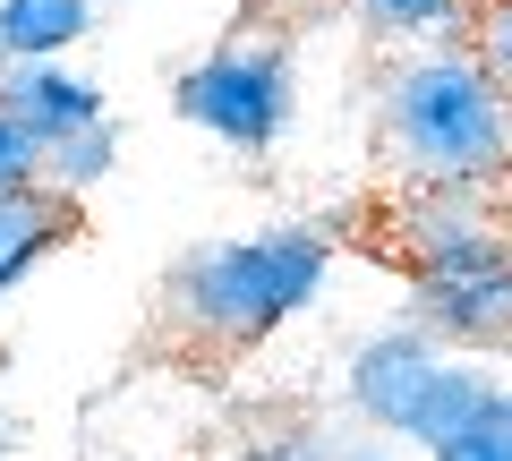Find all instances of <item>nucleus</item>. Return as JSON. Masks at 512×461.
Segmentation results:
<instances>
[{
  "label": "nucleus",
  "mask_w": 512,
  "mask_h": 461,
  "mask_svg": "<svg viewBox=\"0 0 512 461\" xmlns=\"http://www.w3.org/2000/svg\"><path fill=\"white\" fill-rule=\"evenodd\" d=\"M487 393H495V376H487V368H461V359H436V376H427L419 410L402 419V436H410V444H427V453H444V444H461V436L478 427Z\"/></svg>",
  "instance_id": "nucleus-8"
},
{
  "label": "nucleus",
  "mask_w": 512,
  "mask_h": 461,
  "mask_svg": "<svg viewBox=\"0 0 512 461\" xmlns=\"http://www.w3.org/2000/svg\"><path fill=\"white\" fill-rule=\"evenodd\" d=\"M9 453H18V427H9V419H0V461H9Z\"/></svg>",
  "instance_id": "nucleus-19"
},
{
  "label": "nucleus",
  "mask_w": 512,
  "mask_h": 461,
  "mask_svg": "<svg viewBox=\"0 0 512 461\" xmlns=\"http://www.w3.org/2000/svg\"><path fill=\"white\" fill-rule=\"evenodd\" d=\"M384 146L427 188H487L512 163V103L470 52H427L384 86Z\"/></svg>",
  "instance_id": "nucleus-1"
},
{
  "label": "nucleus",
  "mask_w": 512,
  "mask_h": 461,
  "mask_svg": "<svg viewBox=\"0 0 512 461\" xmlns=\"http://www.w3.org/2000/svg\"><path fill=\"white\" fill-rule=\"evenodd\" d=\"M265 18H299V9H316V0H256Z\"/></svg>",
  "instance_id": "nucleus-17"
},
{
  "label": "nucleus",
  "mask_w": 512,
  "mask_h": 461,
  "mask_svg": "<svg viewBox=\"0 0 512 461\" xmlns=\"http://www.w3.org/2000/svg\"><path fill=\"white\" fill-rule=\"evenodd\" d=\"M427 461H478V444H444V453H427Z\"/></svg>",
  "instance_id": "nucleus-18"
},
{
  "label": "nucleus",
  "mask_w": 512,
  "mask_h": 461,
  "mask_svg": "<svg viewBox=\"0 0 512 461\" xmlns=\"http://www.w3.org/2000/svg\"><path fill=\"white\" fill-rule=\"evenodd\" d=\"M111 163H120V129H111V120L69 129V137H52V146H43V188L77 205L94 180H111Z\"/></svg>",
  "instance_id": "nucleus-11"
},
{
  "label": "nucleus",
  "mask_w": 512,
  "mask_h": 461,
  "mask_svg": "<svg viewBox=\"0 0 512 461\" xmlns=\"http://www.w3.org/2000/svg\"><path fill=\"white\" fill-rule=\"evenodd\" d=\"M419 316H427V333H453V342H504L512 333V257L419 274Z\"/></svg>",
  "instance_id": "nucleus-5"
},
{
  "label": "nucleus",
  "mask_w": 512,
  "mask_h": 461,
  "mask_svg": "<svg viewBox=\"0 0 512 461\" xmlns=\"http://www.w3.org/2000/svg\"><path fill=\"white\" fill-rule=\"evenodd\" d=\"M427 376H436V342H427L419 325L367 333L359 351H350V410H359L367 427H384V436H402V419L419 410Z\"/></svg>",
  "instance_id": "nucleus-4"
},
{
  "label": "nucleus",
  "mask_w": 512,
  "mask_h": 461,
  "mask_svg": "<svg viewBox=\"0 0 512 461\" xmlns=\"http://www.w3.org/2000/svg\"><path fill=\"white\" fill-rule=\"evenodd\" d=\"M359 461H393V453H359Z\"/></svg>",
  "instance_id": "nucleus-20"
},
{
  "label": "nucleus",
  "mask_w": 512,
  "mask_h": 461,
  "mask_svg": "<svg viewBox=\"0 0 512 461\" xmlns=\"http://www.w3.org/2000/svg\"><path fill=\"white\" fill-rule=\"evenodd\" d=\"M333 248L299 222L282 231H256V240H205L197 257L171 265V308L197 342H222V351H256L282 316H299L325 282Z\"/></svg>",
  "instance_id": "nucleus-2"
},
{
  "label": "nucleus",
  "mask_w": 512,
  "mask_h": 461,
  "mask_svg": "<svg viewBox=\"0 0 512 461\" xmlns=\"http://www.w3.org/2000/svg\"><path fill=\"white\" fill-rule=\"evenodd\" d=\"M470 60L495 94H512V0H487L478 9V35H470Z\"/></svg>",
  "instance_id": "nucleus-12"
},
{
  "label": "nucleus",
  "mask_w": 512,
  "mask_h": 461,
  "mask_svg": "<svg viewBox=\"0 0 512 461\" xmlns=\"http://www.w3.org/2000/svg\"><path fill=\"white\" fill-rule=\"evenodd\" d=\"M256 461H333V453L316 436H299V444H274V453H256Z\"/></svg>",
  "instance_id": "nucleus-16"
},
{
  "label": "nucleus",
  "mask_w": 512,
  "mask_h": 461,
  "mask_svg": "<svg viewBox=\"0 0 512 461\" xmlns=\"http://www.w3.org/2000/svg\"><path fill=\"white\" fill-rule=\"evenodd\" d=\"M461 444H478V461H512V385L487 393V410H478V427Z\"/></svg>",
  "instance_id": "nucleus-15"
},
{
  "label": "nucleus",
  "mask_w": 512,
  "mask_h": 461,
  "mask_svg": "<svg viewBox=\"0 0 512 461\" xmlns=\"http://www.w3.org/2000/svg\"><path fill=\"white\" fill-rule=\"evenodd\" d=\"M60 240H69V197H52V188H18V197H0V299L18 291Z\"/></svg>",
  "instance_id": "nucleus-9"
},
{
  "label": "nucleus",
  "mask_w": 512,
  "mask_h": 461,
  "mask_svg": "<svg viewBox=\"0 0 512 461\" xmlns=\"http://www.w3.org/2000/svg\"><path fill=\"white\" fill-rule=\"evenodd\" d=\"M487 257H512L504 222L487 214L478 188H427L419 214H410V265L419 274H444V265H487Z\"/></svg>",
  "instance_id": "nucleus-6"
},
{
  "label": "nucleus",
  "mask_w": 512,
  "mask_h": 461,
  "mask_svg": "<svg viewBox=\"0 0 512 461\" xmlns=\"http://www.w3.org/2000/svg\"><path fill=\"white\" fill-rule=\"evenodd\" d=\"M0 111H9L35 146H52V137L103 120V94L77 69H60V60H0Z\"/></svg>",
  "instance_id": "nucleus-7"
},
{
  "label": "nucleus",
  "mask_w": 512,
  "mask_h": 461,
  "mask_svg": "<svg viewBox=\"0 0 512 461\" xmlns=\"http://www.w3.org/2000/svg\"><path fill=\"white\" fill-rule=\"evenodd\" d=\"M18 188H43V146L0 111V197H18Z\"/></svg>",
  "instance_id": "nucleus-14"
},
{
  "label": "nucleus",
  "mask_w": 512,
  "mask_h": 461,
  "mask_svg": "<svg viewBox=\"0 0 512 461\" xmlns=\"http://www.w3.org/2000/svg\"><path fill=\"white\" fill-rule=\"evenodd\" d=\"M367 35H427V26L453 18V0H350Z\"/></svg>",
  "instance_id": "nucleus-13"
},
{
  "label": "nucleus",
  "mask_w": 512,
  "mask_h": 461,
  "mask_svg": "<svg viewBox=\"0 0 512 461\" xmlns=\"http://www.w3.org/2000/svg\"><path fill=\"white\" fill-rule=\"evenodd\" d=\"M171 103H180V120H197L205 137H222V146L239 154H265L282 129H291V52H282L274 35H239L222 43V52H205L197 69L171 86Z\"/></svg>",
  "instance_id": "nucleus-3"
},
{
  "label": "nucleus",
  "mask_w": 512,
  "mask_h": 461,
  "mask_svg": "<svg viewBox=\"0 0 512 461\" xmlns=\"http://www.w3.org/2000/svg\"><path fill=\"white\" fill-rule=\"evenodd\" d=\"M94 35V0H0V60H60Z\"/></svg>",
  "instance_id": "nucleus-10"
}]
</instances>
